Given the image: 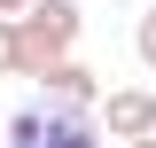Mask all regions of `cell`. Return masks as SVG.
<instances>
[{
  "instance_id": "cell-4",
  "label": "cell",
  "mask_w": 156,
  "mask_h": 148,
  "mask_svg": "<svg viewBox=\"0 0 156 148\" xmlns=\"http://www.w3.org/2000/svg\"><path fill=\"white\" fill-rule=\"evenodd\" d=\"M39 101H62V109H94V101H101V70H86L78 55L47 62V70H39Z\"/></svg>"
},
{
  "instance_id": "cell-1",
  "label": "cell",
  "mask_w": 156,
  "mask_h": 148,
  "mask_svg": "<svg viewBox=\"0 0 156 148\" xmlns=\"http://www.w3.org/2000/svg\"><path fill=\"white\" fill-rule=\"evenodd\" d=\"M109 132H101L94 109H62V101H23L8 125H0V148H101Z\"/></svg>"
},
{
  "instance_id": "cell-2",
  "label": "cell",
  "mask_w": 156,
  "mask_h": 148,
  "mask_svg": "<svg viewBox=\"0 0 156 148\" xmlns=\"http://www.w3.org/2000/svg\"><path fill=\"white\" fill-rule=\"evenodd\" d=\"M78 31H86V16H78V0H31L16 16V39H23V78H39L47 62H62L78 47Z\"/></svg>"
},
{
  "instance_id": "cell-7",
  "label": "cell",
  "mask_w": 156,
  "mask_h": 148,
  "mask_svg": "<svg viewBox=\"0 0 156 148\" xmlns=\"http://www.w3.org/2000/svg\"><path fill=\"white\" fill-rule=\"evenodd\" d=\"M23 8H31V0H0V16H23Z\"/></svg>"
},
{
  "instance_id": "cell-5",
  "label": "cell",
  "mask_w": 156,
  "mask_h": 148,
  "mask_svg": "<svg viewBox=\"0 0 156 148\" xmlns=\"http://www.w3.org/2000/svg\"><path fill=\"white\" fill-rule=\"evenodd\" d=\"M0 78H23V39H16V16H0Z\"/></svg>"
},
{
  "instance_id": "cell-8",
  "label": "cell",
  "mask_w": 156,
  "mask_h": 148,
  "mask_svg": "<svg viewBox=\"0 0 156 148\" xmlns=\"http://www.w3.org/2000/svg\"><path fill=\"white\" fill-rule=\"evenodd\" d=\"M125 148H156V132H140V140H125Z\"/></svg>"
},
{
  "instance_id": "cell-3",
  "label": "cell",
  "mask_w": 156,
  "mask_h": 148,
  "mask_svg": "<svg viewBox=\"0 0 156 148\" xmlns=\"http://www.w3.org/2000/svg\"><path fill=\"white\" fill-rule=\"evenodd\" d=\"M94 117H101L109 140H140V132H156V93L148 86H117V93L94 101Z\"/></svg>"
},
{
  "instance_id": "cell-6",
  "label": "cell",
  "mask_w": 156,
  "mask_h": 148,
  "mask_svg": "<svg viewBox=\"0 0 156 148\" xmlns=\"http://www.w3.org/2000/svg\"><path fill=\"white\" fill-rule=\"evenodd\" d=\"M133 55H140V62H148V70H156V8H148V16H140V31H133Z\"/></svg>"
}]
</instances>
